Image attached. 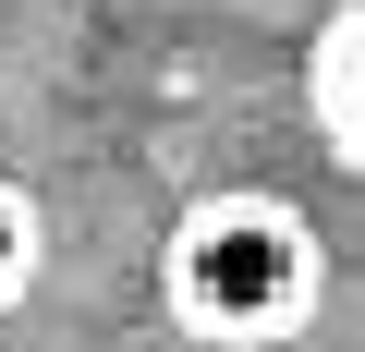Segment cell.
I'll use <instances>...</instances> for the list:
<instances>
[{
    "label": "cell",
    "mask_w": 365,
    "mask_h": 352,
    "mask_svg": "<svg viewBox=\"0 0 365 352\" xmlns=\"http://www.w3.org/2000/svg\"><path fill=\"white\" fill-rule=\"evenodd\" d=\"M25 267H37V219H25V195L0 183V304L25 292Z\"/></svg>",
    "instance_id": "1"
},
{
    "label": "cell",
    "mask_w": 365,
    "mask_h": 352,
    "mask_svg": "<svg viewBox=\"0 0 365 352\" xmlns=\"http://www.w3.org/2000/svg\"><path fill=\"white\" fill-rule=\"evenodd\" d=\"M329 97H341V122H353V146H365V13L341 25V85H329Z\"/></svg>",
    "instance_id": "2"
}]
</instances>
